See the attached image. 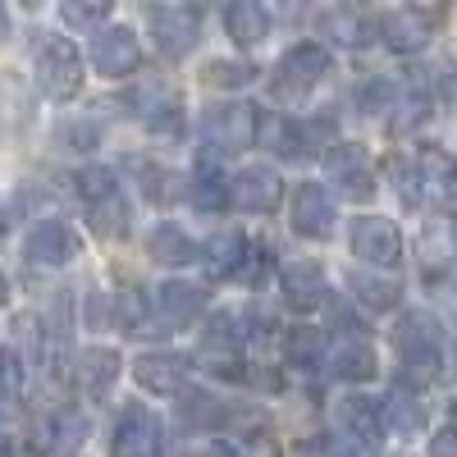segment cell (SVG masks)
Returning <instances> with one entry per match:
<instances>
[{
	"label": "cell",
	"mask_w": 457,
	"mask_h": 457,
	"mask_svg": "<svg viewBox=\"0 0 457 457\" xmlns=\"http://www.w3.org/2000/svg\"><path fill=\"white\" fill-rule=\"evenodd\" d=\"M37 87L51 101H73L83 92V55L69 37L46 32L42 42H37Z\"/></svg>",
	"instance_id": "1"
},
{
	"label": "cell",
	"mask_w": 457,
	"mask_h": 457,
	"mask_svg": "<svg viewBox=\"0 0 457 457\" xmlns=\"http://www.w3.org/2000/svg\"><path fill=\"white\" fill-rule=\"evenodd\" d=\"M398 353H403V379L407 385H430L444 366V338L439 325L421 312H411L398 325Z\"/></svg>",
	"instance_id": "2"
},
{
	"label": "cell",
	"mask_w": 457,
	"mask_h": 457,
	"mask_svg": "<svg viewBox=\"0 0 457 457\" xmlns=\"http://www.w3.org/2000/svg\"><path fill=\"white\" fill-rule=\"evenodd\" d=\"M329 73V51L325 46H316V42H302V46H293L279 64H275V73H270V96L275 101H302L320 79Z\"/></svg>",
	"instance_id": "3"
},
{
	"label": "cell",
	"mask_w": 457,
	"mask_h": 457,
	"mask_svg": "<svg viewBox=\"0 0 457 457\" xmlns=\"http://www.w3.org/2000/svg\"><path fill=\"white\" fill-rule=\"evenodd\" d=\"M348 243H353V256L366 261V265H398L403 261V234L398 224L385 220V215H357L348 224Z\"/></svg>",
	"instance_id": "4"
},
{
	"label": "cell",
	"mask_w": 457,
	"mask_h": 457,
	"mask_svg": "<svg viewBox=\"0 0 457 457\" xmlns=\"http://www.w3.org/2000/svg\"><path fill=\"white\" fill-rule=\"evenodd\" d=\"M110 453L114 457H161V421L142 403H124L114 435H110Z\"/></svg>",
	"instance_id": "5"
},
{
	"label": "cell",
	"mask_w": 457,
	"mask_h": 457,
	"mask_svg": "<svg viewBox=\"0 0 457 457\" xmlns=\"http://www.w3.org/2000/svg\"><path fill=\"white\" fill-rule=\"evenodd\" d=\"M202 133L211 137V146L220 151H243L256 142V110L247 101H224V105H211L202 114Z\"/></svg>",
	"instance_id": "6"
},
{
	"label": "cell",
	"mask_w": 457,
	"mask_h": 457,
	"mask_svg": "<svg viewBox=\"0 0 457 457\" xmlns=\"http://www.w3.org/2000/svg\"><path fill=\"white\" fill-rule=\"evenodd\" d=\"M142 64V46H137V32L114 23V28H101L96 42H92V69L101 73V79H129V73H137Z\"/></svg>",
	"instance_id": "7"
},
{
	"label": "cell",
	"mask_w": 457,
	"mask_h": 457,
	"mask_svg": "<svg viewBox=\"0 0 457 457\" xmlns=\"http://www.w3.org/2000/svg\"><path fill=\"white\" fill-rule=\"evenodd\" d=\"M228 202L238 211H252V215H270L284 202V179L270 165H247L228 183Z\"/></svg>",
	"instance_id": "8"
},
{
	"label": "cell",
	"mask_w": 457,
	"mask_h": 457,
	"mask_svg": "<svg viewBox=\"0 0 457 457\" xmlns=\"http://www.w3.org/2000/svg\"><path fill=\"white\" fill-rule=\"evenodd\" d=\"M325 165H329V179H334V183H338L353 202H366V197L375 193L370 151H366L361 142H343V146H334L329 156H325Z\"/></svg>",
	"instance_id": "9"
},
{
	"label": "cell",
	"mask_w": 457,
	"mask_h": 457,
	"mask_svg": "<svg viewBox=\"0 0 457 457\" xmlns=\"http://www.w3.org/2000/svg\"><path fill=\"white\" fill-rule=\"evenodd\" d=\"M151 42L165 60H179L197 46V19L179 5H151Z\"/></svg>",
	"instance_id": "10"
},
{
	"label": "cell",
	"mask_w": 457,
	"mask_h": 457,
	"mask_svg": "<svg viewBox=\"0 0 457 457\" xmlns=\"http://www.w3.org/2000/svg\"><path fill=\"white\" fill-rule=\"evenodd\" d=\"M133 379L151 398H174L187 385V357L179 353H142L133 366Z\"/></svg>",
	"instance_id": "11"
},
{
	"label": "cell",
	"mask_w": 457,
	"mask_h": 457,
	"mask_svg": "<svg viewBox=\"0 0 457 457\" xmlns=\"http://www.w3.org/2000/svg\"><path fill=\"white\" fill-rule=\"evenodd\" d=\"M73 252H79V234L64 224V220H42L32 224V234L23 243V256L32 265H69Z\"/></svg>",
	"instance_id": "12"
},
{
	"label": "cell",
	"mask_w": 457,
	"mask_h": 457,
	"mask_svg": "<svg viewBox=\"0 0 457 457\" xmlns=\"http://www.w3.org/2000/svg\"><path fill=\"white\" fill-rule=\"evenodd\" d=\"M293 234L302 238H329L334 228V197L325 193L320 183H302L293 193Z\"/></svg>",
	"instance_id": "13"
},
{
	"label": "cell",
	"mask_w": 457,
	"mask_h": 457,
	"mask_svg": "<svg viewBox=\"0 0 457 457\" xmlns=\"http://www.w3.org/2000/svg\"><path fill=\"white\" fill-rule=\"evenodd\" d=\"M197 353L224 375H234V361L243 357V325L228 316V312H220V316H211L206 320V329H202V343H197Z\"/></svg>",
	"instance_id": "14"
},
{
	"label": "cell",
	"mask_w": 457,
	"mask_h": 457,
	"mask_svg": "<svg viewBox=\"0 0 457 457\" xmlns=\"http://www.w3.org/2000/svg\"><path fill=\"white\" fill-rule=\"evenodd\" d=\"M206 302H211V288L206 284H187V279H165L156 288V307L170 325H187V320H197L206 312Z\"/></svg>",
	"instance_id": "15"
},
{
	"label": "cell",
	"mask_w": 457,
	"mask_h": 457,
	"mask_svg": "<svg viewBox=\"0 0 457 457\" xmlns=\"http://www.w3.org/2000/svg\"><path fill=\"white\" fill-rule=\"evenodd\" d=\"M187 197H193V206L206 211V215L224 211L228 183H224V170H220V161H215V151H202V156H197L193 174H187Z\"/></svg>",
	"instance_id": "16"
},
{
	"label": "cell",
	"mask_w": 457,
	"mask_h": 457,
	"mask_svg": "<svg viewBox=\"0 0 457 457\" xmlns=\"http://www.w3.org/2000/svg\"><path fill=\"white\" fill-rule=\"evenodd\" d=\"M338 426L348 430L357 444L379 448V439H385V411H379V403L353 394V398H343V403H338Z\"/></svg>",
	"instance_id": "17"
},
{
	"label": "cell",
	"mask_w": 457,
	"mask_h": 457,
	"mask_svg": "<svg viewBox=\"0 0 457 457\" xmlns=\"http://www.w3.org/2000/svg\"><path fill=\"white\" fill-rule=\"evenodd\" d=\"M73 379H79V389L101 398L114 379H120V353L114 348H83L73 357Z\"/></svg>",
	"instance_id": "18"
},
{
	"label": "cell",
	"mask_w": 457,
	"mask_h": 457,
	"mask_svg": "<svg viewBox=\"0 0 457 457\" xmlns=\"http://www.w3.org/2000/svg\"><path fill=\"white\" fill-rule=\"evenodd\" d=\"M146 252H151V261L156 265H170V270H179V265H187V261H197L202 256V247L187 238V228H179V224H156L146 234Z\"/></svg>",
	"instance_id": "19"
},
{
	"label": "cell",
	"mask_w": 457,
	"mask_h": 457,
	"mask_svg": "<svg viewBox=\"0 0 457 457\" xmlns=\"http://www.w3.org/2000/svg\"><path fill=\"white\" fill-rule=\"evenodd\" d=\"M224 32L234 37L238 46H256L270 37V14H265L261 0H228L224 5Z\"/></svg>",
	"instance_id": "20"
},
{
	"label": "cell",
	"mask_w": 457,
	"mask_h": 457,
	"mask_svg": "<svg viewBox=\"0 0 457 457\" xmlns=\"http://www.w3.org/2000/svg\"><path fill=\"white\" fill-rule=\"evenodd\" d=\"M379 37H385V46L394 55H416V51H426V42H430V23L416 10H394L385 23H379Z\"/></svg>",
	"instance_id": "21"
},
{
	"label": "cell",
	"mask_w": 457,
	"mask_h": 457,
	"mask_svg": "<svg viewBox=\"0 0 457 457\" xmlns=\"http://www.w3.org/2000/svg\"><path fill=\"white\" fill-rule=\"evenodd\" d=\"M329 366H334L338 379H348V385H366V379H375V370H379V361L370 353V343L361 338V329H353V338L338 343V348L329 353Z\"/></svg>",
	"instance_id": "22"
},
{
	"label": "cell",
	"mask_w": 457,
	"mask_h": 457,
	"mask_svg": "<svg viewBox=\"0 0 457 457\" xmlns=\"http://www.w3.org/2000/svg\"><path fill=\"white\" fill-rule=\"evenodd\" d=\"M325 32L334 37L338 46H353V51H357V46H366L370 37L379 32V23L370 19L366 5H338V10L325 14Z\"/></svg>",
	"instance_id": "23"
},
{
	"label": "cell",
	"mask_w": 457,
	"mask_h": 457,
	"mask_svg": "<svg viewBox=\"0 0 457 457\" xmlns=\"http://www.w3.org/2000/svg\"><path fill=\"white\" fill-rule=\"evenodd\" d=\"M256 137L279 156H307V133L288 114H256Z\"/></svg>",
	"instance_id": "24"
},
{
	"label": "cell",
	"mask_w": 457,
	"mask_h": 457,
	"mask_svg": "<svg viewBox=\"0 0 457 457\" xmlns=\"http://www.w3.org/2000/svg\"><path fill=\"white\" fill-rule=\"evenodd\" d=\"M142 316V297L124 293V297H87V325L92 329H137Z\"/></svg>",
	"instance_id": "25"
},
{
	"label": "cell",
	"mask_w": 457,
	"mask_h": 457,
	"mask_svg": "<svg viewBox=\"0 0 457 457\" xmlns=\"http://www.w3.org/2000/svg\"><path fill=\"white\" fill-rule=\"evenodd\" d=\"M284 297L293 307H312V302L325 297V270L316 261H293L284 265Z\"/></svg>",
	"instance_id": "26"
},
{
	"label": "cell",
	"mask_w": 457,
	"mask_h": 457,
	"mask_svg": "<svg viewBox=\"0 0 457 457\" xmlns=\"http://www.w3.org/2000/svg\"><path fill=\"white\" fill-rule=\"evenodd\" d=\"M247 247H252V243L238 234V228H224V234H215V238L202 247L206 270H211V275H238V265H243Z\"/></svg>",
	"instance_id": "27"
},
{
	"label": "cell",
	"mask_w": 457,
	"mask_h": 457,
	"mask_svg": "<svg viewBox=\"0 0 457 457\" xmlns=\"http://www.w3.org/2000/svg\"><path fill=\"white\" fill-rule=\"evenodd\" d=\"M224 416H228V407H220V398H211L206 389H187L179 398L183 430H215V426H224Z\"/></svg>",
	"instance_id": "28"
},
{
	"label": "cell",
	"mask_w": 457,
	"mask_h": 457,
	"mask_svg": "<svg viewBox=\"0 0 457 457\" xmlns=\"http://www.w3.org/2000/svg\"><path fill=\"white\" fill-rule=\"evenodd\" d=\"M353 293L366 312H394L403 302V284L398 279H385V275H348Z\"/></svg>",
	"instance_id": "29"
},
{
	"label": "cell",
	"mask_w": 457,
	"mask_h": 457,
	"mask_svg": "<svg viewBox=\"0 0 457 457\" xmlns=\"http://www.w3.org/2000/svg\"><path fill=\"white\" fill-rule=\"evenodd\" d=\"M87 228L96 238L114 243V238H124L129 234V206L120 197H105V202H92L87 206Z\"/></svg>",
	"instance_id": "30"
},
{
	"label": "cell",
	"mask_w": 457,
	"mask_h": 457,
	"mask_svg": "<svg viewBox=\"0 0 457 457\" xmlns=\"http://www.w3.org/2000/svg\"><path fill=\"white\" fill-rule=\"evenodd\" d=\"M73 187H79V197L92 206V202L114 197V187H120V174H114L110 165H83L79 174H73Z\"/></svg>",
	"instance_id": "31"
},
{
	"label": "cell",
	"mask_w": 457,
	"mask_h": 457,
	"mask_svg": "<svg viewBox=\"0 0 457 457\" xmlns=\"http://www.w3.org/2000/svg\"><path fill=\"white\" fill-rule=\"evenodd\" d=\"M385 165H389V179H394V187H398V197H403L407 206H421V193H426L421 165L407 161V156H389Z\"/></svg>",
	"instance_id": "32"
},
{
	"label": "cell",
	"mask_w": 457,
	"mask_h": 457,
	"mask_svg": "<svg viewBox=\"0 0 457 457\" xmlns=\"http://www.w3.org/2000/svg\"><path fill=\"white\" fill-rule=\"evenodd\" d=\"M256 79V69L243 64V60H211L202 69V83L206 87H224V92H234V87H247Z\"/></svg>",
	"instance_id": "33"
},
{
	"label": "cell",
	"mask_w": 457,
	"mask_h": 457,
	"mask_svg": "<svg viewBox=\"0 0 457 457\" xmlns=\"http://www.w3.org/2000/svg\"><path fill=\"white\" fill-rule=\"evenodd\" d=\"M325 334L320 329H293L288 334V361L293 366H320L325 361Z\"/></svg>",
	"instance_id": "34"
},
{
	"label": "cell",
	"mask_w": 457,
	"mask_h": 457,
	"mask_svg": "<svg viewBox=\"0 0 457 457\" xmlns=\"http://www.w3.org/2000/svg\"><path fill=\"white\" fill-rule=\"evenodd\" d=\"M379 411H385V426H394L398 435H411L416 426H421L426 421V411H421V403H416V398H407L403 389L385 403V407H379Z\"/></svg>",
	"instance_id": "35"
},
{
	"label": "cell",
	"mask_w": 457,
	"mask_h": 457,
	"mask_svg": "<svg viewBox=\"0 0 457 457\" xmlns=\"http://www.w3.org/2000/svg\"><path fill=\"white\" fill-rule=\"evenodd\" d=\"M270 270H275L270 247H247V256H243V265H238V284L265 288V284H270Z\"/></svg>",
	"instance_id": "36"
},
{
	"label": "cell",
	"mask_w": 457,
	"mask_h": 457,
	"mask_svg": "<svg viewBox=\"0 0 457 457\" xmlns=\"http://www.w3.org/2000/svg\"><path fill=\"white\" fill-rule=\"evenodd\" d=\"M60 14L69 28H92L110 14V0H60Z\"/></svg>",
	"instance_id": "37"
},
{
	"label": "cell",
	"mask_w": 457,
	"mask_h": 457,
	"mask_svg": "<svg viewBox=\"0 0 457 457\" xmlns=\"http://www.w3.org/2000/svg\"><path fill=\"white\" fill-rule=\"evenodd\" d=\"M19 394H23V366H19V357H14V353L0 348V398L14 403Z\"/></svg>",
	"instance_id": "38"
},
{
	"label": "cell",
	"mask_w": 457,
	"mask_h": 457,
	"mask_svg": "<svg viewBox=\"0 0 457 457\" xmlns=\"http://www.w3.org/2000/svg\"><path fill=\"white\" fill-rule=\"evenodd\" d=\"M389 101H394V83H385V79L366 83V87H361V96H357V105H361V110H385Z\"/></svg>",
	"instance_id": "39"
},
{
	"label": "cell",
	"mask_w": 457,
	"mask_h": 457,
	"mask_svg": "<svg viewBox=\"0 0 457 457\" xmlns=\"http://www.w3.org/2000/svg\"><path fill=\"white\" fill-rule=\"evenodd\" d=\"M28 448H32L37 457L51 453V448H55V426H51V421H37V430L28 435Z\"/></svg>",
	"instance_id": "40"
},
{
	"label": "cell",
	"mask_w": 457,
	"mask_h": 457,
	"mask_svg": "<svg viewBox=\"0 0 457 457\" xmlns=\"http://www.w3.org/2000/svg\"><path fill=\"white\" fill-rule=\"evenodd\" d=\"M430 457H457V426H448L430 439Z\"/></svg>",
	"instance_id": "41"
},
{
	"label": "cell",
	"mask_w": 457,
	"mask_h": 457,
	"mask_svg": "<svg viewBox=\"0 0 457 457\" xmlns=\"http://www.w3.org/2000/svg\"><path fill=\"white\" fill-rule=\"evenodd\" d=\"M293 457H338V448H334V439H307V444H297V453Z\"/></svg>",
	"instance_id": "42"
},
{
	"label": "cell",
	"mask_w": 457,
	"mask_h": 457,
	"mask_svg": "<svg viewBox=\"0 0 457 457\" xmlns=\"http://www.w3.org/2000/svg\"><path fill=\"white\" fill-rule=\"evenodd\" d=\"M444 206L457 215V165H448V170H444Z\"/></svg>",
	"instance_id": "43"
},
{
	"label": "cell",
	"mask_w": 457,
	"mask_h": 457,
	"mask_svg": "<svg viewBox=\"0 0 457 457\" xmlns=\"http://www.w3.org/2000/svg\"><path fill=\"white\" fill-rule=\"evenodd\" d=\"M202 457H238V448H234V444H224V439H220V444H211V448H206Z\"/></svg>",
	"instance_id": "44"
},
{
	"label": "cell",
	"mask_w": 457,
	"mask_h": 457,
	"mask_svg": "<svg viewBox=\"0 0 457 457\" xmlns=\"http://www.w3.org/2000/svg\"><path fill=\"white\" fill-rule=\"evenodd\" d=\"M10 302V284H5V275H0V307Z\"/></svg>",
	"instance_id": "45"
},
{
	"label": "cell",
	"mask_w": 457,
	"mask_h": 457,
	"mask_svg": "<svg viewBox=\"0 0 457 457\" xmlns=\"http://www.w3.org/2000/svg\"><path fill=\"white\" fill-rule=\"evenodd\" d=\"M5 228H10V220H5V211H0V238H5Z\"/></svg>",
	"instance_id": "46"
},
{
	"label": "cell",
	"mask_w": 457,
	"mask_h": 457,
	"mask_svg": "<svg viewBox=\"0 0 457 457\" xmlns=\"http://www.w3.org/2000/svg\"><path fill=\"white\" fill-rule=\"evenodd\" d=\"M19 5H23V10H37V5H42V0H19Z\"/></svg>",
	"instance_id": "47"
},
{
	"label": "cell",
	"mask_w": 457,
	"mask_h": 457,
	"mask_svg": "<svg viewBox=\"0 0 457 457\" xmlns=\"http://www.w3.org/2000/svg\"><path fill=\"white\" fill-rule=\"evenodd\" d=\"M0 448H10V439H5V426H0Z\"/></svg>",
	"instance_id": "48"
},
{
	"label": "cell",
	"mask_w": 457,
	"mask_h": 457,
	"mask_svg": "<svg viewBox=\"0 0 457 457\" xmlns=\"http://www.w3.org/2000/svg\"><path fill=\"white\" fill-rule=\"evenodd\" d=\"M0 457H10V448H0Z\"/></svg>",
	"instance_id": "49"
}]
</instances>
